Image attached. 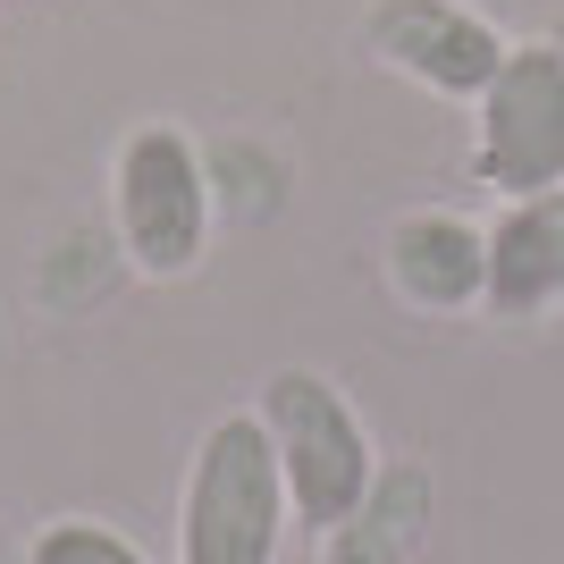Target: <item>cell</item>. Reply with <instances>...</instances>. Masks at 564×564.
I'll return each instance as SVG.
<instances>
[{
    "label": "cell",
    "mask_w": 564,
    "mask_h": 564,
    "mask_svg": "<svg viewBox=\"0 0 564 564\" xmlns=\"http://www.w3.org/2000/svg\"><path fill=\"white\" fill-rule=\"evenodd\" d=\"M212 228H219V186L203 143L177 118H135L110 152V236L127 270L152 286H177L212 261Z\"/></svg>",
    "instance_id": "6da1fadb"
},
{
    "label": "cell",
    "mask_w": 564,
    "mask_h": 564,
    "mask_svg": "<svg viewBox=\"0 0 564 564\" xmlns=\"http://www.w3.org/2000/svg\"><path fill=\"white\" fill-rule=\"evenodd\" d=\"M295 506H286L279 447L261 430L253 404L219 413L186 455L177 489V564H279Z\"/></svg>",
    "instance_id": "7a4b0ae2"
},
{
    "label": "cell",
    "mask_w": 564,
    "mask_h": 564,
    "mask_svg": "<svg viewBox=\"0 0 564 564\" xmlns=\"http://www.w3.org/2000/svg\"><path fill=\"white\" fill-rule=\"evenodd\" d=\"M253 413H261V430H270V447H279L295 522H304L312 540H329L337 522L371 497L379 438L362 430V413H354L346 388H337L329 371H312V362H279V371L261 379Z\"/></svg>",
    "instance_id": "3957f363"
},
{
    "label": "cell",
    "mask_w": 564,
    "mask_h": 564,
    "mask_svg": "<svg viewBox=\"0 0 564 564\" xmlns=\"http://www.w3.org/2000/svg\"><path fill=\"white\" fill-rule=\"evenodd\" d=\"M471 177L497 203L564 177V43H506L471 101Z\"/></svg>",
    "instance_id": "277c9868"
},
{
    "label": "cell",
    "mask_w": 564,
    "mask_h": 564,
    "mask_svg": "<svg viewBox=\"0 0 564 564\" xmlns=\"http://www.w3.org/2000/svg\"><path fill=\"white\" fill-rule=\"evenodd\" d=\"M362 43H371L379 68L413 76L422 94L464 101V110L480 101V85H489L497 59H506V34H497V18H480L471 0H371Z\"/></svg>",
    "instance_id": "5b68a950"
},
{
    "label": "cell",
    "mask_w": 564,
    "mask_h": 564,
    "mask_svg": "<svg viewBox=\"0 0 564 564\" xmlns=\"http://www.w3.org/2000/svg\"><path fill=\"white\" fill-rule=\"evenodd\" d=\"M379 270L397 286V304L413 312H480L489 295V228L464 212H404L388 219V245H379Z\"/></svg>",
    "instance_id": "8992f818"
},
{
    "label": "cell",
    "mask_w": 564,
    "mask_h": 564,
    "mask_svg": "<svg viewBox=\"0 0 564 564\" xmlns=\"http://www.w3.org/2000/svg\"><path fill=\"white\" fill-rule=\"evenodd\" d=\"M564 304V177L540 194H514L489 219V321H547Z\"/></svg>",
    "instance_id": "52a82bcc"
},
{
    "label": "cell",
    "mask_w": 564,
    "mask_h": 564,
    "mask_svg": "<svg viewBox=\"0 0 564 564\" xmlns=\"http://www.w3.org/2000/svg\"><path fill=\"white\" fill-rule=\"evenodd\" d=\"M422 522H430V471L422 464H379L371 497L321 547H329V564H404L422 547Z\"/></svg>",
    "instance_id": "ba28073f"
},
{
    "label": "cell",
    "mask_w": 564,
    "mask_h": 564,
    "mask_svg": "<svg viewBox=\"0 0 564 564\" xmlns=\"http://www.w3.org/2000/svg\"><path fill=\"white\" fill-rule=\"evenodd\" d=\"M118 279H135L127 253H118V236L110 228H76V236H59V253L43 261V279H34V286H43L51 312H94Z\"/></svg>",
    "instance_id": "9c48e42d"
},
{
    "label": "cell",
    "mask_w": 564,
    "mask_h": 564,
    "mask_svg": "<svg viewBox=\"0 0 564 564\" xmlns=\"http://www.w3.org/2000/svg\"><path fill=\"white\" fill-rule=\"evenodd\" d=\"M25 564H152V556L101 514H51L43 531L25 540Z\"/></svg>",
    "instance_id": "30bf717a"
}]
</instances>
